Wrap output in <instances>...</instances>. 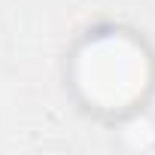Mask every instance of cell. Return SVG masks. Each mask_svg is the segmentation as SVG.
<instances>
[{
    "label": "cell",
    "mask_w": 155,
    "mask_h": 155,
    "mask_svg": "<svg viewBox=\"0 0 155 155\" xmlns=\"http://www.w3.org/2000/svg\"><path fill=\"white\" fill-rule=\"evenodd\" d=\"M73 85L91 110L131 113L152 85L149 52L125 31L91 34L73 55Z\"/></svg>",
    "instance_id": "cell-1"
}]
</instances>
